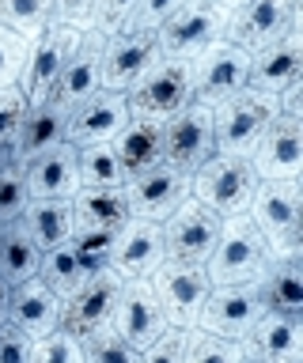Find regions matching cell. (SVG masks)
I'll use <instances>...</instances> for the list:
<instances>
[{"label": "cell", "instance_id": "cell-1", "mask_svg": "<svg viewBox=\"0 0 303 363\" xmlns=\"http://www.w3.org/2000/svg\"><path fill=\"white\" fill-rule=\"evenodd\" d=\"M250 223L269 242V254H303V182L273 178L258 182L250 204Z\"/></svg>", "mask_w": 303, "mask_h": 363}, {"label": "cell", "instance_id": "cell-2", "mask_svg": "<svg viewBox=\"0 0 303 363\" xmlns=\"http://www.w3.org/2000/svg\"><path fill=\"white\" fill-rule=\"evenodd\" d=\"M228 19H231V8L220 4V0H182L155 30L160 57L194 61L205 45L228 34Z\"/></svg>", "mask_w": 303, "mask_h": 363}, {"label": "cell", "instance_id": "cell-3", "mask_svg": "<svg viewBox=\"0 0 303 363\" xmlns=\"http://www.w3.org/2000/svg\"><path fill=\"white\" fill-rule=\"evenodd\" d=\"M280 113V102L277 95H265V91H254V87H243L228 95L224 102L212 106V125H216V152L224 155H243L250 159L254 144L262 140V133L269 129Z\"/></svg>", "mask_w": 303, "mask_h": 363}, {"label": "cell", "instance_id": "cell-4", "mask_svg": "<svg viewBox=\"0 0 303 363\" xmlns=\"http://www.w3.org/2000/svg\"><path fill=\"white\" fill-rule=\"evenodd\" d=\"M258 182H262V178L254 174L250 159L212 152L205 163L189 174V197L201 201L205 208H212L224 220V216L246 212V204H250Z\"/></svg>", "mask_w": 303, "mask_h": 363}, {"label": "cell", "instance_id": "cell-5", "mask_svg": "<svg viewBox=\"0 0 303 363\" xmlns=\"http://www.w3.org/2000/svg\"><path fill=\"white\" fill-rule=\"evenodd\" d=\"M269 261V242L262 238V231L250 223V216H224L220 223V238L212 246V254L205 261L209 284H243L254 280L262 265Z\"/></svg>", "mask_w": 303, "mask_h": 363}, {"label": "cell", "instance_id": "cell-6", "mask_svg": "<svg viewBox=\"0 0 303 363\" xmlns=\"http://www.w3.org/2000/svg\"><path fill=\"white\" fill-rule=\"evenodd\" d=\"M84 42V30L72 27V23H61V19H50L35 38H31V50H27V65H23V76H19V87H23L27 102H46L53 95V84H57L61 68L69 65V57L80 50Z\"/></svg>", "mask_w": 303, "mask_h": 363}, {"label": "cell", "instance_id": "cell-7", "mask_svg": "<svg viewBox=\"0 0 303 363\" xmlns=\"http://www.w3.org/2000/svg\"><path fill=\"white\" fill-rule=\"evenodd\" d=\"M129 113L133 118H152V121H167L175 118L182 106L194 102V79H189V61H171L160 57L137 84L126 91Z\"/></svg>", "mask_w": 303, "mask_h": 363}, {"label": "cell", "instance_id": "cell-8", "mask_svg": "<svg viewBox=\"0 0 303 363\" xmlns=\"http://www.w3.org/2000/svg\"><path fill=\"white\" fill-rule=\"evenodd\" d=\"M250 76V53L243 45H235L228 38H216L212 45H205L194 61H189V79H194V99L216 106L228 95L246 87Z\"/></svg>", "mask_w": 303, "mask_h": 363}, {"label": "cell", "instance_id": "cell-9", "mask_svg": "<svg viewBox=\"0 0 303 363\" xmlns=\"http://www.w3.org/2000/svg\"><path fill=\"white\" fill-rule=\"evenodd\" d=\"M303 23V0H243L231 8L228 34L224 38L243 45L246 53H258L262 45L277 42L280 34Z\"/></svg>", "mask_w": 303, "mask_h": 363}, {"label": "cell", "instance_id": "cell-10", "mask_svg": "<svg viewBox=\"0 0 303 363\" xmlns=\"http://www.w3.org/2000/svg\"><path fill=\"white\" fill-rule=\"evenodd\" d=\"M265 314V303L258 295L254 280L243 284H212L205 303H201L197 325L209 333L231 337V340H246V333L254 329V322Z\"/></svg>", "mask_w": 303, "mask_h": 363}, {"label": "cell", "instance_id": "cell-11", "mask_svg": "<svg viewBox=\"0 0 303 363\" xmlns=\"http://www.w3.org/2000/svg\"><path fill=\"white\" fill-rule=\"evenodd\" d=\"M216 152V125H212V106L209 102H189L163 121V159L175 163L178 170L194 174L205 159Z\"/></svg>", "mask_w": 303, "mask_h": 363}, {"label": "cell", "instance_id": "cell-12", "mask_svg": "<svg viewBox=\"0 0 303 363\" xmlns=\"http://www.w3.org/2000/svg\"><path fill=\"white\" fill-rule=\"evenodd\" d=\"M148 280H152V288H155V299H160L167 322H171V325H197L201 303H205V295L212 288L205 265L167 257Z\"/></svg>", "mask_w": 303, "mask_h": 363}, {"label": "cell", "instance_id": "cell-13", "mask_svg": "<svg viewBox=\"0 0 303 363\" xmlns=\"http://www.w3.org/2000/svg\"><path fill=\"white\" fill-rule=\"evenodd\" d=\"M220 216L205 208L201 201L186 197L178 208L160 223L163 227V246H167V257L175 261H194V265H205L212 246L220 238Z\"/></svg>", "mask_w": 303, "mask_h": 363}, {"label": "cell", "instance_id": "cell-14", "mask_svg": "<svg viewBox=\"0 0 303 363\" xmlns=\"http://www.w3.org/2000/svg\"><path fill=\"white\" fill-rule=\"evenodd\" d=\"M167 325L171 322H167L163 306H160V299H155L152 280L148 277L121 280L114 314H110V329H114L121 340H129L133 348H144V345H152Z\"/></svg>", "mask_w": 303, "mask_h": 363}, {"label": "cell", "instance_id": "cell-15", "mask_svg": "<svg viewBox=\"0 0 303 363\" xmlns=\"http://www.w3.org/2000/svg\"><path fill=\"white\" fill-rule=\"evenodd\" d=\"M250 167L262 182L303 178V118L280 110L250 152Z\"/></svg>", "mask_w": 303, "mask_h": 363}, {"label": "cell", "instance_id": "cell-16", "mask_svg": "<svg viewBox=\"0 0 303 363\" xmlns=\"http://www.w3.org/2000/svg\"><path fill=\"white\" fill-rule=\"evenodd\" d=\"M189 197V174L178 170L175 163H155L152 170L129 178L126 182V201H129V216H141V220H155L163 223L178 204Z\"/></svg>", "mask_w": 303, "mask_h": 363}, {"label": "cell", "instance_id": "cell-17", "mask_svg": "<svg viewBox=\"0 0 303 363\" xmlns=\"http://www.w3.org/2000/svg\"><path fill=\"white\" fill-rule=\"evenodd\" d=\"M118 291H121V277L114 269L92 272V277L61 303V325L69 329V333H76L80 340L87 333L106 329L110 314H114V303H118Z\"/></svg>", "mask_w": 303, "mask_h": 363}, {"label": "cell", "instance_id": "cell-18", "mask_svg": "<svg viewBox=\"0 0 303 363\" xmlns=\"http://www.w3.org/2000/svg\"><path fill=\"white\" fill-rule=\"evenodd\" d=\"M133 118L129 102L121 91L99 87L92 91L84 102H76L69 110V129H65V140L84 147V144H110L121 133V125Z\"/></svg>", "mask_w": 303, "mask_h": 363}, {"label": "cell", "instance_id": "cell-19", "mask_svg": "<svg viewBox=\"0 0 303 363\" xmlns=\"http://www.w3.org/2000/svg\"><path fill=\"white\" fill-rule=\"evenodd\" d=\"M160 61V45L152 30H118L103 38V87L126 91Z\"/></svg>", "mask_w": 303, "mask_h": 363}, {"label": "cell", "instance_id": "cell-20", "mask_svg": "<svg viewBox=\"0 0 303 363\" xmlns=\"http://www.w3.org/2000/svg\"><path fill=\"white\" fill-rule=\"evenodd\" d=\"M167 261V246H163V227L155 220H141V216H129L126 223L118 227V246H114V269L121 280L133 277H152Z\"/></svg>", "mask_w": 303, "mask_h": 363}, {"label": "cell", "instance_id": "cell-21", "mask_svg": "<svg viewBox=\"0 0 303 363\" xmlns=\"http://www.w3.org/2000/svg\"><path fill=\"white\" fill-rule=\"evenodd\" d=\"M299 72H303V23L292 27L288 34H280L277 42L262 45L258 53H250L246 87L265 91V95H280Z\"/></svg>", "mask_w": 303, "mask_h": 363}, {"label": "cell", "instance_id": "cell-22", "mask_svg": "<svg viewBox=\"0 0 303 363\" xmlns=\"http://www.w3.org/2000/svg\"><path fill=\"white\" fill-rule=\"evenodd\" d=\"M27 197H65L72 201L80 193V147L61 140L57 147L42 152L23 163Z\"/></svg>", "mask_w": 303, "mask_h": 363}, {"label": "cell", "instance_id": "cell-23", "mask_svg": "<svg viewBox=\"0 0 303 363\" xmlns=\"http://www.w3.org/2000/svg\"><path fill=\"white\" fill-rule=\"evenodd\" d=\"M254 363H303V314L265 311L246 333Z\"/></svg>", "mask_w": 303, "mask_h": 363}, {"label": "cell", "instance_id": "cell-24", "mask_svg": "<svg viewBox=\"0 0 303 363\" xmlns=\"http://www.w3.org/2000/svg\"><path fill=\"white\" fill-rule=\"evenodd\" d=\"M254 284L265 311L303 314V254H269Z\"/></svg>", "mask_w": 303, "mask_h": 363}, {"label": "cell", "instance_id": "cell-25", "mask_svg": "<svg viewBox=\"0 0 303 363\" xmlns=\"http://www.w3.org/2000/svg\"><path fill=\"white\" fill-rule=\"evenodd\" d=\"M8 322H12L23 337H42L53 325H61V299L53 295L38 277L23 284H12V303H8Z\"/></svg>", "mask_w": 303, "mask_h": 363}, {"label": "cell", "instance_id": "cell-26", "mask_svg": "<svg viewBox=\"0 0 303 363\" xmlns=\"http://www.w3.org/2000/svg\"><path fill=\"white\" fill-rule=\"evenodd\" d=\"M99 87H103V34L84 30L80 50L69 57V65L61 68L57 84H53V99H61L72 110L76 102H84Z\"/></svg>", "mask_w": 303, "mask_h": 363}, {"label": "cell", "instance_id": "cell-27", "mask_svg": "<svg viewBox=\"0 0 303 363\" xmlns=\"http://www.w3.org/2000/svg\"><path fill=\"white\" fill-rule=\"evenodd\" d=\"M110 147L118 152L121 174L137 178L144 170H152L155 163H163V121L152 118H129L121 125V133L110 140Z\"/></svg>", "mask_w": 303, "mask_h": 363}, {"label": "cell", "instance_id": "cell-28", "mask_svg": "<svg viewBox=\"0 0 303 363\" xmlns=\"http://www.w3.org/2000/svg\"><path fill=\"white\" fill-rule=\"evenodd\" d=\"M65 129H69V106L61 99H46V102H35L27 106V118L19 125V136H16V159L27 163L50 147H57L65 140Z\"/></svg>", "mask_w": 303, "mask_h": 363}, {"label": "cell", "instance_id": "cell-29", "mask_svg": "<svg viewBox=\"0 0 303 363\" xmlns=\"http://www.w3.org/2000/svg\"><path fill=\"white\" fill-rule=\"evenodd\" d=\"M19 223L27 227V235L35 238L38 250H53L76 235L72 201H65V197H27L23 212H19Z\"/></svg>", "mask_w": 303, "mask_h": 363}, {"label": "cell", "instance_id": "cell-30", "mask_svg": "<svg viewBox=\"0 0 303 363\" xmlns=\"http://www.w3.org/2000/svg\"><path fill=\"white\" fill-rule=\"evenodd\" d=\"M76 227H121L129 220L126 186H103V189H80L72 197Z\"/></svg>", "mask_w": 303, "mask_h": 363}, {"label": "cell", "instance_id": "cell-31", "mask_svg": "<svg viewBox=\"0 0 303 363\" xmlns=\"http://www.w3.org/2000/svg\"><path fill=\"white\" fill-rule=\"evenodd\" d=\"M38 261H42V250L27 235V227L19 220L4 223V235H0V277L8 284H23L31 277H38Z\"/></svg>", "mask_w": 303, "mask_h": 363}, {"label": "cell", "instance_id": "cell-32", "mask_svg": "<svg viewBox=\"0 0 303 363\" xmlns=\"http://www.w3.org/2000/svg\"><path fill=\"white\" fill-rule=\"evenodd\" d=\"M92 277V272L84 269V261L76 257L72 242H61L53 250H42V261H38V280L46 284V288L57 295V299L65 303L69 295L80 288V284Z\"/></svg>", "mask_w": 303, "mask_h": 363}, {"label": "cell", "instance_id": "cell-33", "mask_svg": "<svg viewBox=\"0 0 303 363\" xmlns=\"http://www.w3.org/2000/svg\"><path fill=\"white\" fill-rule=\"evenodd\" d=\"M186 363H254L250 340H231L220 333H209L201 325H189Z\"/></svg>", "mask_w": 303, "mask_h": 363}, {"label": "cell", "instance_id": "cell-34", "mask_svg": "<svg viewBox=\"0 0 303 363\" xmlns=\"http://www.w3.org/2000/svg\"><path fill=\"white\" fill-rule=\"evenodd\" d=\"M103 186H126L118 152L110 144H84L80 147V189H103Z\"/></svg>", "mask_w": 303, "mask_h": 363}, {"label": "cell", "instance_id": "cell-35", "mask_svg": "<svg viewBox=\"0 0 303 363\" xmlns=\"http://www.w3.org/2000/svg\"><path fill=\"white\" fill-rule=\"evenodd\" d=\"M76 257L84 261L87 272H103L114 265V246H118V227H76L69 238Z\"/></svg>", "mask_w": 303, "mask_h": 363}, {"label": "cell", "instance_id": "cell-36", "mask_svg": "<svg viewBox=\"0 0 303 363\" xmlns=\"http://www.w3.org/2000/svg\"><path fill=\"white\" fill-rule=\"evenodd\" d=\"M31 363H84V345L65 325H53L50 333L31 340Z\"/></svg>", "mask_w": 303, "mask_h": 363}, {"label": "cell", "instance_id": "cell-37", "mask_svg": "<svg viewBox=\"0 0 303 363\" xmlns=\"http://www.w3.org/2000/svg\"><path fill=\"white\" fill-rule=\"evenodd\" d=\"M50 19H53V0H0V23L27 34V38H35Z\"/></svg>", "mask_w": 303, "mask_h": 363}, {"label": "cell", "instance_id": "cell-38", "mask_svg": "<svg viewBox=\"0 0 303 363\" xmlns=\"http://www.w3.org/2000/svg\"><path fill=\"white\" fill-rule=\"evenodd\" d=\"M80 345H84V363H141V348L121 340L110 325L99 329V333H87Z\"/></svg>", "mask_w": 303, "mask_h": 363}, {"label": "cell", "instance_id": "cell-39", "mask_svg": "<svg viewBox=\"0 0 303 363\" xmlns=\"http://www.w3.org/2000/svg\"><path fill=\"white\" fill-rule=\"evenodd\" d=\"M27 204V178H23V163L19 159H8L0 167V223L19 220Z\"/></svg>", "mask_w": 303, "mask_h": 363}, {"label": "cell", "instance_id": "cell-40", "mask_svg": "<svg viewBox=\"0 0 303 363\" xmlns=\"http://www.w3.org/2000/svg\"><path fill=\"white\" fill-rule=\"evenodd\" d=\"M27 50H31L27 34H19V30H12V27L0 23V87L19 84L23 65H27Z\"/></svg>", "mask_w": 303, "mask_h": 363}, {"label": "cell", "instance_id": "cell-41", "mask_svg": "<svg viewBox=\"0 0 303 363\" xmlns=\"http://www.w3.org/2000/svg\"><path fill=\"white\" fill-rule=\"evenodd\" d=\"M189 325H167L152 345L141 348V363H186Z\"/></svg>", "mask_w": 303, "mask_h": 363}, {"label": "cell", "instance_id": "cell-42", "mask_svg": "<svg viewBox=\"0 0 303 363\" xmlns=\"http://www.w3.org/2000/svg\"><path fill=\"white\" fill-rule=\"evenodd\" d=\"M27 95L23 87L12 84V87H0V144H12L16 147V136H19V125L27 118Z\"/></svg>", "mask_w": 303, "mask_h": 363}, {"label": "cell", "instance_id": "cell-43", "mask_svg": "<svg viewBox=\"0 0 303 363\" xmlns=\"http://www.w3.org/2000/svg\"><path fill=\"white\" fill-rule=\"evenodd\" d=\"M133 8H137V0H99L95 4V16H92V30L110 38V34H118L126 27V19L133 16Z\"/></svg>", "mask_w": 303, "mask_h": 363}, {"label": "cell", "instance_id": "cell-44", "mask_svg": "<svg viewBox=\"0 0 303 363\" xmlns=\"http://www.w3.org/2000/svg\"><path fill=\"white\" fill-rule=\"evenodd\" d=\"M182 4V0H137V8H133V16L126 19V27L121 30H160V23L171 16V11Z\"/></svg>", "mask_w": 303, "mask_h": 363}, {"label": "cell", "instance_id": "cell-45", "mask_svg": "<svg viewBox=\"0 0 303 363\" xmlns=\"http://www.w3.org/2000/svg\"><path fill=\"white\" fill-rule=\"evenodd\" d=\"M0 363H31V337L12 322H0Z\"/></svg>", "mask_w": 303, "mask_h": 363}, {"label": "cell", "instance_id": "cell-46", "mask_svg": "<svg viewBox=\"0 0 303 363\" xmlns=\"http://www.w3.org/2000/svg\"><path fill=\"white\" fill-rule=\"evenodd\" d=\"M99 0H53V19L72 23L80 30H92V16H95Z\"/></svg>", "mask_w": 303, "mask_h": 363}, {"label": "cell", "instance_id": "cell-47", "mask_svg": "<svg viewBox=\"0 0 303 363\" xmlns=\"http://www.w3.org/2000/svg\"><path fill=\"white\" fill-rule=\"evenodd\" d=\"M277 102H280V110H285V113H292V118H303V72L292 79L285 91H280Z\"/></svg>", "mask_w": 303, "mask_h": 363}, {"label": "cell", "instance_id": "cell-48", "mask_svg": "<svg viewBox=\"0 0 303 363\" xmlns=\"http://www.w3.org/2000/svg\"><path fill=\"white\" fill-rule=\"evenodd\" d=\"M8 303H12V284L0 277V322H8Z\"/></svg>", "mask_w": 303, "mask_h": 363}, {"label": "cell", "instance_id": "cell-49", "mask_svg": "<svg viewBox=\"0 0 303 363\" xmlns=\"http://www.w3.org/2000/svg\"><path fill=\"white\" fill-rule=\"evenodd\" d=\"M8 159H16V147L12 144H0V167H4Z\"/></svg>", "mask_w": 303, "mask_h": 363}, {"label": "cell", "instance_id": "cell-50", "mask_svg": "<svg viewBox=\"0 0 303 363\" xmlns=\"http://www.w3.org/2000/svg\"><path fill=\"white\" fill-rule=\"evenodd\" d=\"M220 4H228V8H239V4H243V0H220Z\"/></svg>", "mask_w": 303, "mask_h": 363}, {"label": "cell", "instance_id": "cell-51", "mask_svg": "<svg viewBox=\"0 0 303 363\" xmlns=\"http://www.w3.org/2000/svg\"><path fill=\"white\" fill-rule=\"evenodd\" d=\"M0 235H4V223H0Z\"/></svg>", "mask_w": 303, "mask_h": 363}]
</instances>
